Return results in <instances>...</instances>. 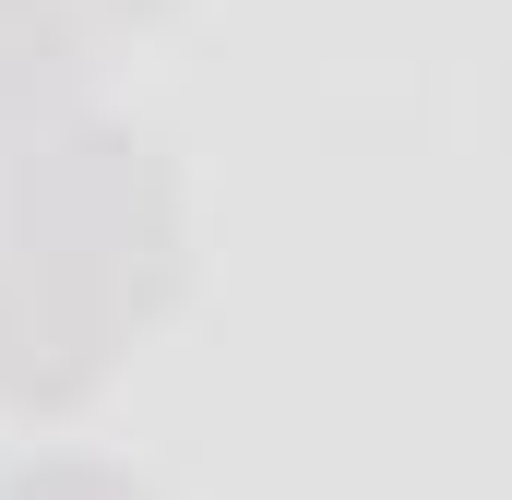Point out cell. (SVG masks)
I'll return each instance as SVG.
<instances>
[{
    "instance_id": "1",
    "label": "cell",
    "mask_w": 512,
    "mask_h": 500,
    "mask_svg": "<svg viewBox=\"0 0 512 500\" xmlns=\"http://www.w3.org/2000/svg\"><path fill=\"white\" fill-rule=\"evenodd\" d=\"M120 239H167L155 227V179L131 167V143H60L24 179V215L0 239V393H84L120 310L155 298L167 250Z\"/></svg>"
},
{
    "instance_id": "2",
    "label": "cell",
    "mask_w": 512,
    "mask_h": 500,
    "mask_svg": "<svg viewBox=\"0 0 512 500\" xmlns=\"http://www.w3.org/2000/svg\"><path fill=\"white\" fill-rule=\"evenodd\" d=\"M60 72H72V36H60V12H48V0H0V108H36V96H60Z\"/></svg>"
},
{
    "instance_id": "3",
    "label": "cell",
    "mask_w": 512,
    "mask_h": 500,
    "mask_svg": "<svg viewBox=\"0 0 512 500\" xmlns=\"http://www.w3.org/2000/svg\"><path fill=\"white\" fill-rule=\"evenodd\" d=\"M12 500H131V489H108V477H84V465H48V477H24Z\"/></svg>"
}]
</instances>
